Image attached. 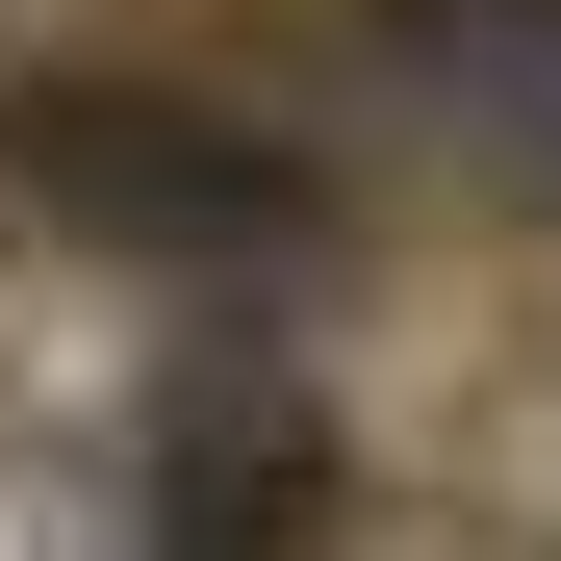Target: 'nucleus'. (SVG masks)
Returning <instances> with one entry per match:
<instances>
[{
  "instance_id": "obj_1",
  "label": "nucleus",
  "mask_w": 561,
  "mask_h": 561,
  "mask_svg": "<svg viewBox=\"0 0 561 561\" xmlns=\"http://www.w3.org/2000/svg\"><path fill=\"white\" fill-rule=\"evenodd\" d=\"M26 179H51V230H103V255H230V280L307 255V179L255 128H205V103H26Z\"/></svg>"
},
{
  "instance_id": "obj_2",
  "label": "nucleus",
  "mask_w": 561,
  "mask_h": 561,
  "mask_svg": "<svg viewBox=\"0 0 561 561\" xmlns=\"http://www.w3.org/2000/svg\"><path fill=\"white\" fill-rule=\"evenodd\" d=\"M307 485H332V434L280 357H179L153 383V536L179 561H307Z\"/></svg>"
},
{
  "instance_id": "obj_3",
  "label": "nucleus",
  "mask_w": 561,
  "mask_h": 561,
  "mask_svg": "<svg viewBox=\"0 0 561 561\" xmlns=\"http://www.w3.org/2000/svg\"><path fill=\"white\" fill-rule=\"evenodd\" d=\"M409 103L511 179V205H561V0H409Z\"/></svg>"
}]
</instances>
